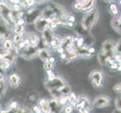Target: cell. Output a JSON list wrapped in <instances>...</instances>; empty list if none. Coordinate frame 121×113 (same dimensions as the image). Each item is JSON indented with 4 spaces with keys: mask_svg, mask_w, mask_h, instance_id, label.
<instances>
[{
    "mask_svg": "<svg viewBox=\"0 0 121 113\" xmlns=\"http://www.w3.org/2000/svg\"><path fill=\"white\" fill-rule=\"evenodd\" d=\"M62 58H65V56L63 54H62Z\"/></svg>",
    "mask_w": 121,
    "mask_h": 113,
    "instance_id": "cell-48",
    "label": "cell"
},
{
    "mask_svg": "<svg viewBox=\"0 0 121 113\" xmlns=\"http://www.w3.org/2000/svg\"><path fill=\"white\" fill-rule=\"evenodd\" d=\"M60 91V93L62 94H68L70 93V90H71V87L69 85H63V86H62L58 90Z\"/></svg>",
    "mask_w": 121,
    "mask_h": 113,
    "instance_id": "cell-21",
    "label": "cell"
},
{
    "mask_svg": "<svg viewBox=\"0 0 121 113\" xmlns=\"http://www.w3.org/2000/svg\"><path fill=\"white\" fill-rule=\"evenodd\" d=\"M94 51H95V50H94V48H90V49L88 50V52L91 54V53H93V52H94Z\"/></svg>",
    "mask_w": 121,
    "mask_h": 113,
    "instance_id": "cell-39",
    "label": "cell"
},
{
    "mask_svg": "<svg viewBox=\"0 0 121 113\" xmlns=\"http://www.w3.org/2000/svg\"><path fill=\"white\" fill-rule=\"evenodd\" d=\"M49 107L51 113H60L61 111V106L56 100L52 99L49 103Z\"/></svg>",
    "mask_w": 121,
    "mask_h": 113,
    "instance_id": "cell-14",
    "label": "cell"
},
{
    "mask_svg": "<svg viewBox=\"0 0 121 113\" xmlns=\"http://www.w3.org/2000/svg\"><path fill=\"white\" fill-rule=\"evenodd\" d=\"M27 40L29 41V43H30V45L34 46V47H35V46L39 42V37L37 36L35 34H34V33H30V34H29Z\"/></svg>",
    "mask_w": 121,
    "mask_h": 113,
    "instance_id": "cell-15",
    "label": "cell"
},
{
    "mask_svg": "<svg viewBox=\"0 0 121 113\" xmlns=\"http://www.w3.org/2000/svg\"><path fill=\"white\" fill-rule=\"evenodd\" d=\"M69 100H70V102L71 103H72V104H75L76 102H77V97H76V95L74 94H70V97H69Z\"/></svg>",
    "mask_w": 121,
    "mask_h": 113,
    "instance_id": "cell-27",
    "label": "cell"
},
{
    "mask_svg": "<svg viewBox=\"0 0 121 113\" xmlns=\"http://www.w3.org/2000/svg\"><path fill=\"white\" fill-rule=\"evenodd\" d=\"M63 9L58 5L56 4H53L48 6V8H46L45 9H44L41 12V18H51L53 19L52 18L53 16L57 15L60 17L63 16Z\"/></svg>",
    "mask_w": 121,
    "mask_h": 113,
    "instance_id": "cell-1",
    "label": "cell"
},
{
    "mask_svg": "<svg viewBox=\"0 0 121 113\" xmlns=\"http://www.w3.org/2000/svg\"><path fill=\"white\" fill-rule=\"evenodd\" d=\"M99 18V11L98 10H93L89 14H87L82 20V27L85 29L86 30H90L93 27L95 23L97 22Z\"/></svg>",
    "mask_w": 121,
    "mask_h": 113,
    "instance_id": "cell-2",
    "label": "cell"
},
{
    "mask_svg": "<svg viewBox=\"0 0 121 113\" xmlns=\"http://www.w3.org/2000/svg\"><path fill=\"white\" fill-rule=\"evenodd\" d=\"M93 5H94V0H84L82 2L81 9L83 11H86L93 7Z\"/></svg>",
    "mask_w": 121,
    "mask_h": 113,
    "instance_id": "cell-18",
    "label": "cell"
},
{
    "mask_svg": "<svg viewBox=\"0 0 121 113\" xmlns=\"http://www.w3.org/2000/svg\"><path fill=\"white\" fill-rule=\"evenodd\" d=\"M68 99H69V97H62V98H61L60 99V103L61 104H65L66 102H67V100H68Z\"/></svg>",
    "mask_w": 121,
    "mask_h": 113,
    "instance_id": "cell-34",
    "label": "cell"
},
{
    "mask_svg": "<svg viewBox=\"0 0 121 113\" xmlns=\"http://www.w3.org/2000/svg\"><path fill=\"white\" fill-rule=\"evenodd\" d=\"M74 44V41H73V39L72 36H66L63 41L62 42V49L63 50H66L67 51H72V46Z\"/></svg>",
    "mask_w": 121,
    "mask_h": 113,
    "instance_id": "cell-12",
    "label": "cell"
},
{
    "mask_svg": "<svg viewBox=\"0 0 121 113\" xmlns=\"http://www.w3.org/2000/svg\"><path fill=\"white\" fill-rule=\"evenodd\" d=\"M53 68V63H51V62H46V63L44 64V69L46 70H51Z\"/></svg>",
    "mask_w": 121,
    "mask_h": 113,
    "instance_id": "cell-28",
    "label": "cell"
},
{
    "mask_svg": "<svg viewBox=\"0 0 121 113\" xmlns=\"http://www.w3.org/2000/svg\"><path fill=\"white\" fill-rule=\"evenodd\" d=\"M50 113H51V112H50Z\"/></svg>",
    "mask_w": 121,
    "mask_h": 113,
    "instance_id": "cell-50",
    "label": "cell"
},
{
    "mask_svg": "<svg viewBox=\"0 0 121 113\" xmlns=\"http://www.w3.org/2000/svg\"><path fill=\"white\" fill-rule=\"evenodd\" d=\"M111 26L114 30L120 32V18L119 17H114L111 20Z\"/></svg>",
    "mask_w": 121,
    "mask_h": 113,
    "instance_id": "cell-16",
    "label": "cell"
},
{
    "mask_svg": "<svg viewBox=\"0 0 121 113\" xmlns=\"http://www.w3.org/2000/svg\"><path fill=\"white\" fill-rule=\"evenodd\" d=\"M18 81H19V78L17 75H12L10 76V83L13 87H16L18 85Z\"/></svg>",
    "mask_w": 121,
    "mask_h": 113,
    "instance_id": "cell-20",
    "label": "cell"
},
{
    "mask_svg": "<svg viewBox=\"0 0 121 113\" xmlns=\"http://www.w3.org/2000/svg\"><path fill=\"white\" fill-rule=\"evenodd\" d=\"M110 9H111V11L114 14H117L118 12V9H117V7L116 5H114V4H112L110 6Z\"/></svg>",
    "mask_w": 121,
    "mask_h": 113,
    "instance_id": "cell-29",
    "label": "cell"
},
{
    "mask_svg": "<svg viewBox=\"0 0 121 113\" xmlns=\"http://www.w3.org/2000/svg\"><path fill=\"white\" fill-rule=\"evenodd\" d=\"M120 84H117L114 87V90L116 92V93H120Z\"/></svg>",
    "mask_w": 121,
    "mask_h": 113,
    "instance_id": "cell-32",
    "label": "cell"
},
{
    "mask_svg": "<svg viewBox=\"0 0 121 113\" xmlns=\"http://www.w3.org/2000/svg\"><path fill=\"white\" fill-rule=\"evenodd\" d=\"M90 78L94 87H98L101 86L102 81V75L100 72H99V71H93V72H91Z\"/></svg>",
    "mask_w": 121,
    "mask_h": 113,
    "instance_id": "cell-7",
    "label": "cell"
},
{
    "mask_svg": "<svg viewBox=\"0 0 121 113\" xmlns=\"http://www.w3.org/2000/svg\"><path fill=\"white\" fill-rule=\"evenodd\" d=\"M118 64H117V63H112V65H111V68L112 69H117L118 67Z\"/></svg>",
    "mask_w": 121,
    "mask_h": 113,
    "instance_id": "cell-38",
    "label": "cell"
},
{
    "mask_svg": "<svg viewBox=\"0 0 121 113\" xmlns=\"http://www.w3.org/2000/svg\"><path fill=\"white\" fill-rule=\"evenodd\" d=\"M2 80H4V79H3V76L2 75V74L0 73V81H2Z\"/></svg>",
    "mask_w": 121,
    "mask_h": 113,
    "instance_id": "cell-44",
    "label": "cell"
},
{
    "mask_svg": "<svg viewBox=\"0 0 121 113\" xmlns=\"http://www.w3.org/2000/svg\"><path fill=\"white\" fill-rule=\"evenodd\" d=\"M108 1H112V0H108Z\"/></svg>",
    "mask_w": 121,
    "mask_h": 113,
    "instance_id": "cell-49",
    "label": "cell"
},
{
    "mask_svg": "<svg viewBox=\"0 0 121 113\" xmlns=\"http://www.w3.org/2000/svg\"><path fill=\"white\" fill-rule=\"evenodd\" d=\"M54 60H55V59H54L53 57L49 58V60H48V61H49V62H51V63H53V62H54Z\"/></svg>",
    "mask_w": 121,
    "mask_h": 113,
    "instance_id": "cell-40",
    "label": "cell"
},
{
    "mask_svg": "<svg viewBox=\"0 0 121 113\" xmlns=\"http://www.w3.org/2000/svg\"><path fill=\"white\" fill-rule=\"evenodd\" d=\"M41 15V11L39 9H32L28 11V13L26 14V23H34L37 19L39 18V16Z\"/></svg>",
    "mask_w": 121,
    "mask_h": 113,
    "instance_id": "cell-8",
    "label": "cell"
},
{
    "mask_svg": "<svg viewBox=\"0 0 121 113\" xmlns=\"http://www.w3.org/2000/svg\"><path fill=\"white\" fill-rule=\"evenodd\" d=\"M113 113H120V110H119V109H117L116 111H114Z\"/></svg>",
    "mask_w": 121,
    "mask_h": 113,
    "instance_id": "cell-45",
    "label": "cell"
},
{
    "mask_svg": "<svg viewBox=\"0 0 121 113\" xmlns=\"http://www.w3.org/2000/svg\"><path fill=\"white\" fill-rule=\"evenodd\" d=\"M50 45H51L52 47L53 48H60V40L59 39H57V38H54V39L52 40V41L51 43H50Z\"/></svg>",
    "mask_w": 121,
    "mask_h": 113,
    "instance_id": "cell-24",
    "label": "cell"
},
{
    "mask_svg": "<svg viewBox=\"0 0 121 113\" xmlns=\"http://www.w3.org/2000/svg\"><path fill=\"white\" fill-rule=\"evenodd\" d=\"M52 21V19L51 18H38L35 23V27L38 31L41 32L44 31L45 29L48 28L49 24Z\"/></svg>",
    "mask_w": 121,
    "mask_h": 113,
    "instance_id": "cell-4",
    "label": "cell"
},
{
    "mask_svg": "<svg viewBox=\"0 0 121 113\" xmlns=\"http://www.w3.org/2000/svg\"><path fill=\"white\" fill-rule=\"evenodd\" d=\"M120 100H121V99H120V97H117L116 100H115V105H116V107H117V109H119V110H120V108H121V106H120Z\"/></svg>",
    "mask_w": 121,
    "mask_h": 113,
    "instance_id": "cell-31",
    "label": "cell"
},
{
    "mask_svg": "<svg viewBox=\"0 0 121 113\" xmlns=\"http://www.w3.org/2000/svg\"><path fill=\"white\" fill-rule=\"evenodd\" d=\"M76 1L78 2H83L84 0H76Z\"/></svg>",
    "mask_w": 121,
    "mask_h": 113,
    "instance_id": "cell-47",
    "label": "cell"
},
{
    "mask_svg": "<svg viewBox=\"0 0 121 113\" xmlns=\"http://www.w3.org/2000/svg\"><path fill=\"white\" fill-rule=\"evenodd\" d=\"M0 15L6 23L9 25L16 24L12 18L11 8L5 2H0Z\"/></svg>",
    "mask_w": 121,
    "mask_h": 113,
    "instance_id": "cell-3",
    "label": "cell"
},
{
    "mask_svg": "<svg viewBox=\"0 0 121 113\" xmlns=\"http://www.w3.org/2000/svg\"><path fill=\"white\" fill-rule=\"evenodd\" d=\"M4 47L6 51H10L12 50V43L10 40H6L4 41Z\"/></svg>",
    "mask_w": 121,
    "mask_h": 113,
    "instance_id": "cell-23",
    "label": "cell"
},
{
    "mask_svg": "<svg viewBox=\"0 0 121 113\" xmlns=\"http://www.w3.org/2000/svg\"><path fill=\"white\" fill-rule=\"evenodd\" d=\"M24 30L23 25H17V24L14 27V32L16 34H21Z\"/></svg>",
    "mask_w": 121,
    "mask_h": 113,
    "instance_id": "cell-22",
    "label": "cell"
},
{
    "mask_svg": "<svg viewBox=\"0 0 121 113\" xmlns=\"http://www.w3.org/2000/svg\"><path fill=\"white\" fill-rule=\"evenodd\" d=\"M43 32V40L46 45H50L52 40L55 38L53 35V32L50 28H47Z\"/></svg>",
    "mask_w": 121,
    "mask_h": 113,
    "instance_id": "cell-11",
    "label": "cell"
},
{
    "mask_svg": "<svg viewBox=\"0 0 121 113\" xmlns=\"http://www.w3.org/2000/svg\"><path fill=\"white\" fill-rule=\"evenodd\" d=\"M38 54L43 61H44V62L48 61L49 58H50V53L48 51H46L44 49H42V50H41V51H39Z\"/></svg>",
    "mask_w": 121,
    "mask_h": 113,
    "instance_id": "cell-17",
    "label": "cell"
},
{
    "mask_svg": "<svg viewBox=\"0 0 121 113\" xmlns=\"http://www.w3.org/2000/svg\"><path fill=\"white\" fill-rule=\"evenodd\" d=\"M83 38H80L78 40V41H77V46H78V48H79V47H81L82 46V45H83Z\"/></svg>",
    "mask_w": 121,
    "mask_h": 113,
    "instance_id": "cell-33",
    "label": "cell"
},
{
    "mask_svg": "<svg viewBox=\"0 0 121 113\" xmlns=\"http://www.w3.org/2000/svg\"><path fill=\"white\" fill-rule=\"evenodd\" d=\"M3 38H4V37H3V36L1 34V33H0V43H1L2 41H3Z\"/></svg>",
    "mask_w": 121,
    "mask_h": 113,
    "instance_id": "cell-42",
    "label": "cell"
},
{
    "mask_svg": "<svg viewBox=\"0 0 121 113\" xmlns=\"http://www.w3.org/2000/svg\"><path fill=\"white\" fill-rule=\"evenodd\" d=\"M10 107H11V108H16L17 107V103H15V102L12 103L11 104Z\"/></svg>",
    "mask_w": 121,
    "mask_h": 113,
    "instance_id": "cell-36",
    "label": "cell"
},
{
    "mask_svg": "<svg viewBox=\"0 0 121 113\" xmlns=\"http://www.w3.org/2000/svg\"><path fill=\"white\" fill-rule=\"evenodd\" d=\"M47 1H48V0H37V2H39V3H43V2H45Z\"/></svg>",
    "mask_w": 121,
    "mask_h": 113,
    "instance_id": "cell-41",
    "label": "cell"
},
{
    "mask_svg": "<svg viewBox=\"0 0 121 113\" xmlns=\"http://www.w3.org/2000/svg\"><path fill=\"white\" fill-rule=\"evenodd\" d=\"M76 103H76L77 107L79 108V111L81 113H88V112L90 109V106L88 100L86 98L84 97L79 98Z\"/></svg>",
    "mask_w": 121,
    "mask_h": 113,
    "instance_id": "cell-5",
    "label": "cell"
},
{
    "mask_svg": "<svg viewBox=\"0 0 121 113\" xmlns=\"http://www.w3.org/2000/svg\"><path fill=\"white\" fill-rule=\"evenodd\" d=\"M39 50L34 46H29L28 48H25L21 51L22 57L26 59H31L33 57H35L36 54H38Z\"/></svg>",
    "mask_w": 121,
    "mask_h": 113,
    "instance_id": "cell-6",
    "label": "cell"
},
{
    "mask_svg": "<svg viewBox=\"0 0 121 113\" xmlns=\"http://www.w3.org/2000/svg\"><path fill=\"white\" fill-rule=\"evenodd\" d=\"M48 90H51V89H56L59 90L62 86L64 85L63 81H62L60 78H54L52 80H49L48 83L46 84Z\"/></svg>",
    "mask_w": 121,
    "mask_h": 113,
    "instance_id": "cell-9",
    "label": "cell"
},
{
    "mask_svg": "<svg viewBox=\"0 0 121 113\" xmlns=\"http://www.w3.org/2000/svg\"><path fill=\"white\" fill-rule=\"evenodd\" d=\"M5 83L4 81V80L0 81V95H2L4 94V92L5 91Z\"/></svg>",
    "mask_w": 121,
    "mask_h": 113,
    "instance_id": "cell-25",
    "label": "cell"
},
{
    "mask_svg": "<svg viewBox=\"0 0 121 113\" xmlns=\"http://www.w3.org/2000/svg\"><path fill=\"white\" fill-rule=\"evenodd\" d=\"M109 99L108 98L103 97V96H100L97 97L94 101V106L97 108H104L109 105Z\"/></svg>",
    "mask_w": 121,
    "mask_h": 113,
    "instance_id": "cell-10",
    "label": "cell"
},
{
    "mask_svg": "<svg viewBox=\"0 0 121 113\" xmlns=\"http://www.w3.org/2000/svg\"><path fill=\"white\" fill-rule=\"evenodd\" d=\"M75 8L78 9H81L82 8V2H78L75 5Z\"/></svg>",
    "mask_w": 121,
    "mask_h": 113,
    "instance_id": "cell-35",
    "label": "cell"
},
{
    "mask_svg": "<svg viewBox=\"0 0 121 113\" xmlns=\"http://www.w3.org/2000/svg\"><path fill=\"white\" fill-rule=\"evenodd\" d=\"M22 39V34H17L14 38V41L15 43H19Z\"/></svg>",
    "mask_w": 121,
    "mask_h": 113,
    "instance_id": "cell-30",
    "label": "cell"
},
{
    "mask_svg": "<svg viewBox=\"0 0 121 113\" xmlns=\"http://www.w3.org/2000/svg\"><path fill=\"white\" fill-rule=\"evenodd\" d=\"M34 109H35V111L37 113H40V110H39L37 107H34Z\"/></svg>",
    "mask_w": 121,
    "mask_h": 113,
    "instance_id": "cell-43",
    "label": "cell"
},
{
    "mask_svg": "<svg viewBox=\"0 0 121 113\" xmlns=\"http://www.w3.org/2000/svg\"><path fill=\"white\" fill-rule=\"evenodd\" d=\"M2 113H14V112L11 111H8V112H2Z\"/></svg>",
    "mask_w": 121,
    "mask_h": 113,
    "instance_id": "cell-46",
    "label": "cell"
},
{
    "mask_svg": "<svg viewBox=\"0 0 121 113\" xmlns=\"http://www.w3.org/2000/svg\"><path fill=\"white\" fill-rule=\"evenodd\" d=\"M40 106L41 108V110H42L44 113H50L51 110H50V107H49V104L47 103L45 99H41L40 100Z\"/></svg>",
    "mask_w": 121,
    "mask_h": 113,
    "instance_id": "cell-19",
    "label": "cell"
},
{
    "mask_svg": "<svg viewBox=\"0 0 121 113\" xmlns=\"http://www.w3.org/2000/svg\"><path fill=\"white\" fill-rule=\"evenodd\" d=\"M72 108H71V107H67L65 109V113H71V112H72Z\"/></svg>",
    "mask_w": 121,
    "mask_h": 113,
    "instance_id": "cell-37",
    "label": "cell"
},
{
    "mask_svg": "<svg viewBox=\"0 0 121 113\" xmlns=\"http://www.w3.org/2000/svg\"><path fill=\"white\" fill-rule=\"evenodd\" d=\"M0 33L3 36V37H9L11 34L10 29L8 28V25L4 20L0 19Z\"/></svg>",
    "mask_w": 121,
    "mask_h": 113,
    "instance_id": "cell-13",
    "label": "cell"
},
{
    "mask_svg": "<svg viewBox=\"0 0 121 113\" xmlns=\"http://www.w3.org/2000/svg\"><path fill=\"white\" fill-rule=\"evenodd\" d=\"M77 55H78V53H77L76 51H70L68 60L70 61V60H74V59H76Z\"/></svg>",
    "mask_w": 121,
    "mask_h": 113,
    "instance_id": "cell-26",
    "label": "cell"
}]
</instances>
